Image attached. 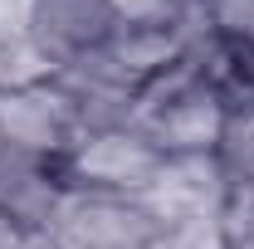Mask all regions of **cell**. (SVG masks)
I'll return each mask as SVG.
<instances>
[{
	"label": "cell",
	"mask_w": 254,
	"mask_h": 249,
	"mask_svg": "<svg viewBox=\"0 0 254 249\" xmlns=\"http://www.w3.org/2000/svg\"><path fill=\"white\" fill-rule=\"evenodd\" d=\"M44 235L54 240V249H147L157 220L147 215L142 200L68 186Z\"/></svg>",
	"instance_id": "3957f363"
},
{
	"label": "cell",
	"mask_w": 254,
	"mask_h": 249,
	"mask_svg": "<svg viewBox=\"0 0 254 249\" xmlns=\"http://www.w3.org/2000/svg\"><path fill=\"white\" fill-rule=\"evenodd\" d=\"M225 108L215 103V93L205 88L200 68L190 63V54L181 63H171L166 73H157L137 103H132V127L157 147L161 156H190V152H215Z\"/></svg>",
	"instance_id": "6da1fadb"
},
{
	"label": "cell",
	"mask_w": 254,
	"mask_h": 249,
	"mask_svg": "<svg viewBox=\"0 0 254 249\" xmlns=\"http://www.w3.org/2000/svg\"><path fill=\"white\" fill-rule=\"evenodd\" d=\"M225 245L230 249H254V195L230 200V210H225Z\"/></svg>",
	"instance_id": "9a60e30c"
},
{
	"label": "cell",
	"mask_w": 254,
	"mask_h": 249,
	"mask_svg": "<svg viewBox=\"0 0 254 249\" xmlns=\"http://www.w3.org/2000/svg\"><path fill=\"white\" fill-rule=\"evenodd\" d=\"M64 190L68 186H64L59 161L0 147V220L25 225V230H49Z\"/></svg>",
	"instance_id": "52a82bcc"
},
{
	"label": "cell",
	"mask_w": 254,
	"mask_h": 249,
	"mask_svg": "<svg viewBox=\"0 0 254 249\" xmlns=\"http://www.w3.org/2000/svg\"><path fill=\"white\" fill-rule=\"evenodd\" d=\"M83 118H78V98L64 88L59 78L30 83L20 93L0 98V147L44 161H64V152L78 142Z\"/></svg>",
	"instance_id": "277c9868"
},
{
	"label": "cell",
	"mask_w": 254,
	"mask_h": 249,
	"mask_svg": "<svg viewBox=\"0 0 254 249\" xmlns=\"http://www.w3.org/2000/svg\"><path fill=\"white\" fill-rule=\"evenodd\" d=\"M44 78H54V63L34 49V39L30 44H0V98L20 93L30 83H44Z\"/></svg>",
	"instance_id": "8fae6325"
},
{
	"label": "cell",
	"mask_w": 254,
	"mask_h": 249,
	"mask_svg": "<svg viewBox=\"0 0 254 249\" xmlns=\"http://www.w3.org/2000/svg\"><path fill=\"white\" fill-rule=\"evenodd\" d=\"M205 10H210V25L215 30L254 44V0H205Z\"/></svg>",
	"instance_id": "4fadbf2b"
},
{
	"label": "cell",
	"mask_w": 254,
	"mask_h": 249,
	"mask_svg": "<svg viewBox=\"0 0 254 249\" xmlns=\"http://www.w3.org/2000/svg\"><path fill=\"white\" fill-rule=\"evenodd\" d=\"M215 166H220L225 186H230V200L240 195H254V108L245 113H225L220 137H215Z\"/></svg>",
	"instance_id": "30bf717a"
},
{
	"label": "cell",
	"mask_w": 254,
	"mask_h": 249,
	"mask_svg": "<svg viewBox=\"0 0 254 249\" xmlns=\"http://www.w3.org/2000/svg\"><path fill=\"white\" fill-rule=\"evenodd\" d=\"M0 249H54V240L44 230H25V225L0 220Z\"/></svg>",
	"instance_id": "2e32d148"
},
{
	"label": "cell",
	"mask_w": 254,
	"mask_h": 249,
	"mask_svg": "<svg viewBox=\"0 0 254 249\" xmlns=\"http://www.w3.org/2000/svg\"><path fill=\"white\" fill-rule=\"evenodd\" d=\"M39 0H0V44H30Z\"/></svg>",
	"instance_id": "5bb4252c"
},
{
	"label": "cell",
	"mask_w": 254,
	"mask_h": 249,
	"mask_svg": "<svg viewBox=\"0 0 254 249\" xmlns=\"http://www.w3.org/2000/svg\"><path fill=\"white\" fill-rule=\"evenodd\" d=\"M142 205L157 225H181V220H225L230 210V186L210 152L166 156L152 186L142 190Z\"/></svg>",
	"instance_id": "5b68a950"
},
{
	"label": "cell",
	"mask_w": 254,
	"mask_h": 249,
	"mask_svg": "<svg viewBox=\"0 0 254 249\" xmlns=\"http://www.w3.org/2000/svg\"><path fill=\"white\" fill-rule=\"evenodd\" d=\"M190 63L200 68L205 88L215 93V103H220L225 113L254 108V44H245V39H235V34H225V30L210 25V30L195 39Z\"/></svg>",
	"instance_id": "ba28073f"
},
{
	"label": "cell",
	"mask_w": 254,
	"mask_h": 249,
	"mask_svg": "<svg viewBox=\"0 0 254 249\" xmlns=\"http://www.w3.org/2000/svg\"><path fill=\"white\" fill-rule=\"evenodd\" d=\"M113 30H118L113 0H39L34 10V49L54 63V73L103 49Z\"/></svg>",
	"instance_id": "8992f818"
},
{
	"label": "cell",
	"mask_w": 254,
	"mask_h": 249,
	"mask_svg": "<svg viewBox=\"0 0 254 249\" xmlns=\"http://www.w3.org/2000/svg\"><path fill=\"white\" fill-rule=\"evenodd\" d=\"M147 249H230L225 245V220H181V225H157Z\"/></svg>",
	"instance_id": "7c38bea8"
},
{
	"label": "cell",
	"mask_w": 254,
	"mask_h": 249,
	"mask_svg": "<svg viewBox=\"0 0 254 249\" xmlns=\"http://www.w3.org/2000/svg\"><path fill=\"white\" fill-rule=\"evenodd\" d=\"M113 15L123 30H161L186 39H200L210 30L205 0H113Z\"/></svg>",
	"instance_id": "9c48e42d"
},
{
	"label": "cell",
	"mask_w": 254,
	"mask_h": 249,
	"mask_svg": "<svg viewBox=\"0 0 254 249\" xmlns=\"http://www.w3.org/2000/svg\"><path fill=\"white\" fill-rule=\"evenodd\" d=\"M166 156L137 132L132 123L123 127H98V132H78V142L64 152L59 171L64 186L73 190H103V195H127L142 200V190L152 186Z\"/></svg>",
	"instance_id": "7a4b0ae2"
}]
</instances>
